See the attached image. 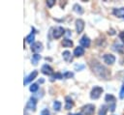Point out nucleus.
<instances>
[{
    "instance_id": "nucleus-2",
    "label": "nucleus",
    "mask_w": 124,
    "mask_h": 115,
    "mask_svg": "<svg viewBox=\"0 0 124 115\" xmlns=\"http://www.w3.org/2000/svg\"><path fill=\"white\" fill-rule=\"evenodd\" d=\"M104 89L101 87V86H94L90 92V98L92 100H97L101 97L102 93H103Z\"/></svg>"
},
{
    "instance_id": "nucleus-11",
    "label": "nucleus",
    "mask_w": 124,
    "mask_h": 115,
    "mask_svg": "<svg viewBox=\"0 0 124 115\" xmlns=\"http://www.w3.org/2000/svg\"><path fill=\"white\" fill-rule=\"evenodd\" d=\"M42 49H43V44L40 42L33 43L31 44V50L34 52H40V51H42Z\"/></svg>"
},
{
    "instance_id": "nucleus-34",
    "label": "nucleus",
    "mask_w": 124,
    "mask_h": 115,
    "mask_svg": "<svg viewBox=\"0 0 124 115\" xmlns=\"http://www.w3.org/2000/svg\"><path fill=\"white\" fill-rule=\"evenodd\" d=\"M66 35H67V36H70V35H71V32H70L69 30H67V33H66Z\"/></svg>"
},
{
    "instance_id": "nucleus-5",
    "label": "nucleus",
    "mask_w": 124,
    "mask_h": 115,
    "mask_svg": "<svg viewBox=\"0 0 124 115\" xmlns=\"http://www.w3.org/2000/svg\"><path fill=\"white\" fill-rule=\"evenodd\" d=\"M103 60L107 65H113L115 62V56L112 54H105L103 56Z\"/></svg>"
},
{
    "instance_id": "nucleus-33",
    "label": "nucleus",
    "mask_w": 124,
    "mask_h": 115,
    "mask_svg": "<svg viewBox=\"0 0 124 115\" xmlns=\"http://www.w3.org/2000/svg\"><path fill=\"white\" fill-rule=\"evenodd\" d=\"M108 34H109V35H114V34H115V32H114V30H113V29H110V30L108 31Z\"/></svg>"
},
{
    "instance_id": "nucleus-27",
    "label": "nucleus",
    "mask_w": 124,
    "mask_h": 115,
    "mask_svg": "<svg viewBox=\"0 0 124 115\" xmlns=\"http://www.w3.org/2000/svg\"><path fill=\"white\" fill-rule=\"evenodd\" d=\"M119 98H120V99H124V81H123L122 87H121L120 92H119Z\"/></svg>"
},
{
    "instance_id": "nucleus-30",
    "label": "nucleus",
    "mask_w": 124,
    "mask_h": 115,
    "mask_svg": "<svg viewBox=\"0 0 124 115\" xmlns=\"http://www.w3.org/2000/svg\"><path fill=\"white\" fill-rule=\"evenodd\" d=\"M75 69L78 70V71H80V70L84 69V65H76L75 66Z\"/></svg>"
},
{
    "instance_id": "nucleus-15",
    "label": "nucleus",
    "mask_w": 124,
    "mask_h": 115,
    "mask_svg": "<svg viewBox=\"0 0 124 115\" xmlns=\"http://www.w3.org/2000/svg\"><path fill=\"white\" fill-rule=\"evenodd\" d=\"M65 101H66V103H65V109L70 110V109L74 106V101H73V100L71 99V97H68V96L65 98Z\"/></svg>"
},
{
    "instance_id": "nucleus-32",
    "label": "nucleus",
    "mask_w": 124,
    "mask_h": 115,
    "mask_svg": "<svg viewBox=\"0 0 124 115\" xmlns=\"http://www.w3.org/2000/svg\"><path fill=\"white\" fill-rule=\"evenodd\" d=\"M41 115H49L48 109H43L42 112H41Z\"/></svg>"
},
{
    "instance_id": "nucleus-22",
    "label": "nucleus",
    "mask_w": 124,
    "mask_h": 115,
    "mask_svg": "<svg viewBox=\"0 0 124 115\" xmlns=\"http://www.w3.org/2000/svg\"><path fill=\"white\" fill-rule=\"evenodd\" d=\"M41 59V55L40 54H38V53H35L33 56H32V63L34 64V65H37V63H38V61Z\"/></svg>"
},
{
    "instance_id": "nucleus-12",
    "label": "nucleus",
    "mask_w": 124,
    "mask_h": 115,
    "mask_svg": "<svg viewBox=\"0 0 124 115\" xmlns=\"http://www.w3.org/2000/svg\"><path fill=\"white\" fill-rule=\"evenodd\" d=\"M112 49L117 53H124V44H121L119 43H114L112 44Z\"/></svg>"
},
{
    "instance_id": "nucleus-31",
    "label": "nucleus",
    "mask_w": 124,
    "mask_h": 115,
    "mask_svg": "<svg viewBox=\"0 0 124 115\" xmlns=\"http://www.w3.org/2000/svg\"><path fill=\"white\" fill-rule=\"evenodd\" d=\"M119 39L121 40V42H122V43H123V44H124V31L119 33Z\"/></svg>"
},
{
    "instance_id": "nucleus-21",
    "label": "nucleus",
    "mask_w": 124,
    "mask_h": 115,
    "mask_svg": "<svg viewBox=\"0 0 124 115\" xmlns=\"http://www.w3.org/2000/svg\"><path fill=\"white\" fill-rule=\"evenodd\" d=\"M108 109V107H107L105 104L102 105L101 108H100V110H99V112H98V115H107Z\"/></svg>"
},
{
    "instance_id": "nucleus-24",
    "label": "nucleus",
    "mask_w": 124,
    "mask_h": 115,
    "mask_svg": "<svg viewBox=\"0 0 124 115\" xmlns=\"http://www.w3.org/2000/svg\"><path fill=\"white\" fill-rule=\"evenodd\" d=\"M54 78H58V79H61V78H63V74L62 73H60V72H56L55 74H53L52 76H51V81L52 80H54Z\"/></svg>"
},
{
    "instance_id": "nucleus-36",
    "label": "nucleus",
    "mask_w": 124,
    "mask_h": 115,
    "mask_svg": "<svg viewBox=\"0 0 124 115\" xmlns=\"http://www.w3.org/2000/svg\"><path fill=\"white\" fill-rule=\"evenodd\" d=\"M123 62H124V58H123Z\"/></svg>"
},
{
    "instance_id": "nucleus-25",
    "label": "nucleus",
    "mask_w": 124,
    "mask_h": 115,
    "mask_svg": "<svg viewBox=\"0 0 124 115\" xmlns=\"http://www.w3.org/2000/svg\"><path fill=\"white\" fill-rule=\"evenodd\" d=\"M74 76V73L72 72H65L64 73H63V77L64 78H71V77H73Z\"/></svg>"
},
{
    "instance_id": "nucleus-7",
    "label": "nucleus",
    "mask_w": 124,
    "mask_h": 115,
    "mask_svg": "<svg viewBox=\"0 0 124 115\" xmlns=\"http://www.w3.org/2000/svg\"><path fill=\"white\" fill-rule=\"evenodd\" d=\"M79 43H80V46H82V47H89L90 46V43H91V41H90V39L86 36V35H83L81 38H80V40H79Z\"/></svg>"
},
{
    "instance_id": "nucleus-4",
    "label": "nucleus",
    "mask_w": 124,
    "mask_h": 115,
    "mask_svg": "<svg viewBox=\"0 0 124 115\" xmlns=\"http://www.w3.org/2000/svg\"><path fill=\"white\" fill-rule=\"evenodd\" d=\"M64 31H65L64 28L61 27V26L55 27V28L53 29V32H52V37H53L54 39H59L63 34H65Z\"/></svg>"
},
{
    "instance_id": "nucleus-29",
    "label": "nucleus",
    "mask_w": 124,
    "mask_h": 115,
    "mask_svg": "<svg viewBox=\"0 0 124 115\" xmlns=\"http://www.w3.org/2000/svg\"><path fill=\"white\" fill-rule=\"evenodd\" d=\"M54 4H55V1H54V0H48V1H46V5H47V7H49V8H51Z\"/></svg>"
},
{
    "instance_id": "nucleus-20",
    "label": "nucleus",
    "mask_w": 124,
    "mask_h": 115,
    "mask_svg": "<svg viewBox=\"0 0 124 115\" xmlns=\"http://www.w3.org/2000/svg\"><path fill=\"white\" fill-rule=\"evenodd\" d=\"M73 9H74V11H75L76 13H78V14H83V9H82V7L79 6L78 4H75L74 7H73Z\"/></svg>"
},
{
    "instance_id": "nucleus-8",
    "label": "nucleus",
    "mask_w": 124,
    "mask_h": 115,
    "mask_svg": "<svg viewBox=\"0 0 124 115\" xmlns=\"http://www.w3.org/2000/svg\"><path fill=\"white\" fill-rule=\"evenodd\" d=\"M36 104H37V101L35 98H30L27 104H26V108L30 109V110H35L36 109Z\"/></svg>"
},
{
    "instance_id": "nucleus-28",
    "label": "nucleus",
    "mask_w": 124,
    "mask_h": 115,
    "mask_svg": "<svg viewBox=\"0 0 124 115\" xmlns=\"http://www.w3.org/2000/svg\"><path fill=\"white\" fill-rule=\"evenodd\" d=\"M115 107H116V103H110V104L108 105V109H109V111H111V112H114Z\"/></svg>"
},
{
    "instance_id": "nucleus-19",
    "label": "nucleus",
    "mask_w": 124,
    "mask_h": 115,
    "mask_svg": "<svg viewBox=\"0 0 124 115\" xmlns=\"http://www.w3.org/2000/svg\"><path fill=\"white\" fill-rule=\"evenodd\" d=\"M34 38H35V32H34V29H32V32L26 37V42L29 43H32L34 42Z\"/></svg>"
},
{
    "instance_id": "nucleus-1",
    "label": "nucleus",
    "mask_w": 124,
    "mask_h": 115,
    "mask_svg": "<svg viewBox=\"0 0 124 115\" xmlns=\"http://www.w3.org/2000/svg\"><path fill=\"white\" fill-rule=\"evenodd\" d=\"M89 65L93 73L100 79H108L110 77V72L105 66L100 64L97 60H92Z\"/></svg>"
},
{
    "instance_id": "nucleus-6",
    "label": "nucleus",
    "mask_w": 124,
    "mask_h": 115,
    "mask_svg": "<svg viewBox=\"0 0 124 115\" xmlns=\"http://www.w3.org/2000/svg\"><path fill=\"white\" fill-rule=\"evenodd\" d=\"M84 29V21L80 18H78L76 20V31L78 34H80Z\"/></svg>"
},
{
    "instance_id": "nucleus-3",
    "label": "nucleus",
    "mask_w": 124,
    "mask_h": 115,
    "mask_svg": "<svg viewBox=\"0 0 124 115\" xmlns=\"http://www.w3.org/2000/svg\"><path fill=\"white\" fill-rule=\"evenodd\" d=\"M81 112L83 113V115H93L95 112V105L92 103H87L82 106Z\"/></svg>"
},
{
    "instance_id": "nucleus-26",
    "label": "nucleus",
    "mask_w": 124,
    "mask_h": 115,
    "mask_svg": "<svg viewBox=\"0 0 124 115\" xmlns=\"http://www.w3.org/2000/svg\"><path fill=\"white\" fill-rule=\"evenodd\" d=\"M38 89H39V86H38V84H36V83L31 84V86L29 87V90H30L31 92H36Z\"/></svg>"
},
{
    "instance_id": "nucleus-13",
    "label": "nucleus",
    "mask_w": 124,
    "mask_h": 115,
    "mask_svg": "<svg viewBox=\"0 0 124 115\" xmlns=\"http://www.w3.org/2000/svg\"><path fill=\"white\" fill-rule=\"evenodd\" d=\"M37 75H38V72H37V71H33L28 76H26V78L24 79V82H23V83H24V84H27V83L31 82L34 78H36Z\"/></svg>"
},
{
    "instance_id": "nucleus-10",
    "label": "nucleus",
    "mask_w": 124,
    "mask_h": 115,
    "mask_svg": "<svg viewBox=\"0 0 124 115\" xmlns=\"http://www.w3.org/2000/svg\"><path fill=\"white\" fill-rule=\"evenodd\" d=\"M113 15H115L116 17H124V7L121 8H114L112 11Z\"/></svg>"
},
{
    "instance_id": "nucleus-17",
    "label": "nucleus",
    "mask_w": 124,
    "mask_h": 115,
    "mask_svg": "<svg viewBox=\"0 0 124 115\" xmlns=\"http://www.w3.org/2000/svg\"><path fill=\"white\" fill-rule=\"evenodd\" d=\"M62 55H63V59H64L65 61H67V62L72 61V54H71V52H70V51L65 50V51H63Z\"/></svg>"
},
{
    "instance_id": "nucleus-35",
    "label": "nucleus",
    "mask_w": 124,
    "mask_h": 115,
    "mask_svg": "<svg viewBox=\"0 0 124 115\" xmlns=\"http://www.w3.org/2000/svg\"><path fill=\"white\" fill-rule=\"evenodd\" d=\"M72 115H81L80 113H77V114H72Z\"/></svg>"
},
{
    "instance_id": "nucleus-9",
    "label": "nucleus",
    "mask_w": 124,
    "mask_h": 115,
    "mask_svg": "<svg viewBox=\"0 0 124 115\" xmlns=\"http://www.w3.org/2000/svg\"><path fill=\"white\" fill-rule=\"evenodd\" d=\"M42 72L44 73V74H46V75H50V74H52L53 73V70H52V68L49 66V65H47V64H45L43 67H42Z\"/></svg>"
},
{
    "instance_id": "nucleus-23",
    "label": "nucleus",
    "mask_w": 124,
    "mask_h": 115,
    "mask_svg": "<svg viewBox=\"0 0 124 115\" xmlns=\"http://www.w3.org/2000/svg\"><path fill=\"white\" fill-rule=\"evenodd\" d=\"M61 102L60 101H55L54 102H53V109L55 110V111H59L60 109H61Z\"/></svg>"
},
{
    "instance_id": "nucleus-16",
    "label": "nucleus",
    "mask_w": 124,
    "mask_h": 115,
    "mask_svg": "<svg viewBox=\"0 0 124 115\" xmlns=\"http://www.w3.org/2000/svg\"><path fill=\"white\" fill-rule=\"evenodd\" d=\"M105 101L108 102V103H116V98L112 95V94H107L106 97H105Z\"/></svg>"
},
{
    "instance_id": "nucleus-18",
    "label": "nucleus",
    "mask_w": 124,
    "mask_h": 115,
    "mask_svg": "<svg viewBox=\"0 0 124 115\" xmlns=\"http://www.w3.org/2000/svg\"><path fill=\"white\" fill-rule=\"evenodd\" d=\"M73 44H74V43H73V41L72 40H70V39H64L63 41H62V45L64 46V47H71V46H73Z\"/></svg>"
},
{
    "instance_id": "nucleus-14",
    "label": "nucleus",
    "mask_w": 124,
    "mask_h": 115,
    "mask_svg": "<svg viewBox=\"0 0 124 115\" xmlns=\"http://www.w3.org/2000/svg\"><path fill=\"white\" fill-rule=\"evenodd\" d=\"M84 54V48L82 46H77L75 49H74V55L76 57H80Z\"/></svg>"
}]
</instances>
